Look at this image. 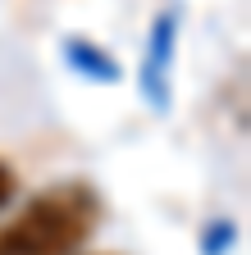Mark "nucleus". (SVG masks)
Here are the masks:
<instances>
[{"label":"nucleus","mask_w":251,"mask_h":255,"mask_svg":"<svg viewBox=\"0 0 251 255\" xmlns=\"http://www.w3.org/2000/svg\"><path fill=\"white\" fill-rule=\"evenodd\" d=\"M96 191L87 182H59L0 223V255H73L96 233Z\"/></svg>","instance_id":"f257e3e1"},{"label":"nucleus","mask_w":251,"mask_h":255,"mask_svg":"<svg viewBox=\"0 0 251 255\" xmlns=\"http://www.w3.org/2000/svg\"><path fill=\"white\" fill-rule=\"evenodd\" d=\"M14 191H18V173L5 164V159H0V210H5V205L14 201Z\"/></svg>","instance_id":"f03ea898"}]
</instances>
